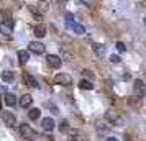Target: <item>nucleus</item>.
Returning <instances> with one entry per match:
<instances>
[{
  "instance_id": "nucleus-1",
  "label": "nucleus",
  "mask_w": 146,
  "mask_h": 141,
  "mask_svg": "<svg viewBox=\"0 0 146 141\" xmlns=\"http://www.w3.org/2000/svg\"><path fill=\"white\" fill-rule=\"evenodd\" d=\"M66 26L69 28V30H72L74 33H77V34L86 33V28L82 26V25H79V23H76L71 13H66Z\"/></svg>"
},
{
  "instance_id": "nucleus-2",
  "label": "nucleus",
  "mask_w": 146,
  "mask_h": 141,
  "mask_svg": "<svg viewBox=\"0 0 146 141\" xmlns=\"http://www.w3.org/2000/svg\"><path fill=\"white\" fill-rule=\"evenodd\" d=\"M105 117H107V120H110L112 123H117L118 126H121L123 123H125V120H123V117L120 113H117V112H113V110H108L105 113Z\"/></svg>"
},
{
  "instance_id": "nucleus-3",
  "label": "nucleus",
  "mask_w": 146,
  "mask_h": 141,
  "mask_svg": "<svg viewBox=\"0 0 146 141\" xmlns=\"http://www.w3.org/2000/svg\"><path fill=\"white\" fill-rule=\"evenodd\" d=\"M133 92H135V97H138V99H141L146 94V85L143 84V81H135Z\"/></svg>"
},
{
  "instance_id": "nucleus-4",
  "label": "nucleus",
  "mask_w": 146,
  "mask_h": 141,
  "mask_svg": "<svg viewBox=\"0 0 146 141\" xmlns=\"http://www.w3.org/2000/svg\"><path fill=\"white\" fill-rule=\"evenodd\" d=\"M28 49L35 54H43L44 53V44H43L41 41H31V43L28 44Z\"/></svg>"
},
{
  "instance_id": "nucleus-5",
  "label": "nucleus",
  "mask_w": 146,
  "mask_h": 141,
  "mask_svg": "<svg viewBox=\"0 0 146 141\" xmlns=\"http://www.w3.org/2000/svg\"><path fill=\"white\" fill-rule=\"evenodd\" d=\"M54 82L59 84V85H71L72 84V79H71V75H67V74H56Z\"/></svg>"
},
{
  "instance_id": "nucleus-6",
  "label": "nucleus",
  "mask_w": 146,
  "mask_h": 141,
  "mask_svg": "<svg viewBox=\"0 0 146 141\" xmlns=\"http://www.w3.org/2000/svg\"><path fill=\"white\" fill-rule=\"evenodd\" d=\"M2 120L5 121V125L8 126H15L17 125V118L12 112H2Z\"/></svg>"
},
{
  "instance_id": "nucleus-7",
  "label": "nucleus",
  "mask_w": 146,
  "mask_h": 141,
  "mask_svg": "<svg viewBox=\"0 0 146 141\" xmlns=\"http://www.w3.org/2000/svg\"><path fill=\"white\" fill-rule=\"evenodd\" d=\"M48 64L54 69H59L61 64H62V59H61L59 56H56V54H49L48 56Z\"/></svg>"
},
{
  "instance_id": "nucleus-8",
  "label": "nucleus",
  "mask_w": 146,
  "mask_h": 141,
  "mask_svg": "<svg viewBox=\"0 0 146 141\" xmlns=\"http://www.w3.org/2000/svg\"><path fill=\"white\" fill-rule=\"evenodd\" d=\"M23 82H25V85H28V87H31V89H36V87H38V81L35 79L33 75L25 74V72H23Z\"/></svg>"
},
{
  "instance_id": "nucleus-9",
  "label": "nucleus",
  "mask_w": 146,
  "mask_h": 141,
  "mask_svg": "<svg viewBox=\"0 0 146 141\" xmlns=\"http://www.w3.org/2000/svg\"><path fill=\"white\" fill-rule=\"evenodd\" d=\"M20 133L23 134L25 138H33V136H36V131H35V130H31V128H30V125H25V123L20 126Z\"/></svg>"
},
{
  "instance_id": "nucleus-10",
  "label": "nucleus",
  "mask_w": 146,
  "mask_h": 141,
  "mask_svg": "<svg viewBox=\"0 0 146 141\" xmlns=\"http://www.w3.org/2000/svg\"><path fill=\"white\" fill-rule=\"evenodd\" d=\"M31 103H33V97H31L30 94H23V95L20 97V105H21L23 108H28Z\"/></svg>"
},
{
  "instance_id": "nucleus-11",
  "label": "nucleus",
  "mask_w": 146,
  "mask_h": 141,
  "mask_svg": "<svg viewBox=\"0 0 146 141\" xmlns=\"http://www.w3.org/2000/svg\"><path fill=\"white\" fill-rule=\"evenodd\" d=\"M41 126H43L44 131H53V130H54L53 118H43V120H41Z\"/></svg>"
},
{
  "instance_id": "nucleus-12",
  "label": "nucleus",
  "mask_w": 146,
  "mask_h": 141,
  "mask_svg": "<svg viewBox=\"0 0 146 141\" xmlns=\"http://www.w3.org/2000/svg\"><path fill=\"white\" fill-rule=\"evenodd\" d=\"M28 59H30V53L25 51V49H20V51H18V62L23 66V64L28 62Z\"/></svg>"
},
{
  "instance_id": "nucleus-13",
  "label": "nucleus",
  "mask_w": 146,
  "mask_h": 141,
  "mask_svg": "<svg viewBox=\"0 0 146 141\" xmlns=\"http://www.w3.org/2000/svg\"><path fill=\"white\" fill-rule=\"evenodd\" d=\"M3 99H5V103H7L8 107H15V105H17V97H15L13 94H10V92H7V94H5V97H3Z\"/></svg>"
},
{
  "instance_id": "nucleus-14",
  "label": "nucleus",
  "mask_w": 146,
  "mask_h": 141,
  "mask_svg": "<svg viewBox=\"0 0 146 141\" xmlns=\"http://www.w3.org/2000/svg\"><path fill=\"white\" fill-rule=\"evenodd\" d=\"M92 49L95 51V54H97L99 58H102V56L105 54V46H104V44H100V43H94Z\"/></svg>"
},
{
  "instance_id": "nucleus-15",
  "label": "nucleus",
  "mask_w": 146,
  "mask_h": 141,
  "mask_svg": "<svg viewBox=\"0 0 146 141\" xmlns=\"http://www.w3.org/2000/svg\"><path fill=\"white\" fill-rule=\"evenodd\" d=\"M35 34H36L38 38H43V36L46 34V26H44L43 23H40V25H36V26H35Z\"/></svg>"
},
{
  "instance_id": "nucleus-16",
  "label": "nucleus",
  "mask_w": 146,
  "mask_h": 141,
  "mask_svg": "<svg viewBox=\"0 0 146 141\" xmlns=\"http://www.w3.org/2000/svg\"><path fill=\"white\" fill-rule=\"evenodd\" d=\"M92 82L90 81H86V79H84V81H80L79 82V89H82V90H92Z\"/></svg>"
},
{
  "instance_id": "nucleus-17",
  "label": "nucleus",
  "mask_w": 146,
  "mask_h": 141,
  "mask_svg": "<svg viewBox=\"0 0 146 141\" xmlns=\"http://www.w3.org/2000/svg\"><path fill=\"white\" fill-rule=\"evenodd\" d=\"M13 72H12V71H3V72H2V79H3V82H12L13 81Z\"/></svg>"
},
{
  "instance_id": "nucleus-18",
  "label": "nucleus",
  "mask_w": 146,
  "mask_h": 141,
  "mask_svg": "<svg viewBox=\"0 0 146 141\" xmlns=\"http://www.w3.org/2000/svg\"><path fill=\"white\" fill-rule=\"evenodd\" d=\"M40 110H38V108H31V110H30V112H28V118H30V120H38V118H40Z\"/></svg>"
},
{
  "instance_id": "nucleus-19",
  "label": "nucleus",
  "mask_w": 146,
  "mask_h": 141,
  "mask_svg": "<svg viewBox=\"0 0 146 141\" xmlns=\"http://www.w3.org/2000/svg\"><path fill=\"white\" fill-rule=\"evenodd\" d=\"M28 10L35 15V18H36V20H43V15L40 13V10H36V7H35V5H28Z\"/></svg>"
},
{
  "instance_id": "nucleus-20",
  "label": "nucleus",
  "mask_w": 146,
  "mask_h": 141,
  "mask_svg": "<svg viewBox=\"0 0 146 141\" xmlns=\"http://www.w3.org/2000/svg\"><path fill=\"white\" fill-rule=\"evenodd\" d=\"M0 31H2L3 34H7V36H8V34L12 33V28L8 26V25H5V23H0Z\"/></svg>"
},
{
  "instance_id": "nucleus-21",
  "label": "nucleus",
  "mask_w": 146,
  "mask_h": 141,
  "mask_svg": "<svg viewBox=\"0 0 146 141\" xmlns=\"http://www.w3.org/2000/svg\"><path fill=\"white\" fill-rule=\"evenodd\" d=\"M67 128H69V123H67V120H62V121L59 123V130L62 131V133H64V131H66Z\"/></svg>"
},
{
  "instance_id": "nucleus-22",
  "label": "nucleus",
  "mask_w": 146,
  "mask_h": 141,
  "mask_svg": "<svg viewBox=\"0 0 146 141\" xmlns=\"http://www.w3.org/2000/svg\"><path fill=\"white\" fill-rule=\"evenodd\" d=\"M105 125V123H104ZM108 128L110 126H102V121H97V130H99V133H102V131H108Z\"/></svg>"
},
{
  "instance_id": "nucleus-23",
  "label": "nucleus",
  "mask_w": 146,
  "mask_h": 141,
  "mask_svg": "<svg viewBox=\"0 0 146 141\" xmlns=\"http://www.w3.org/2000/svg\"><path fill=\"white\" fill-rule=\"evenodd\" d=\"M110 61H112L113 64H118L121 59H120V56H117V54H112V56H110Z\"/></svg>"
},
{
  "instance_id": "nucleus-24",
  "label": "nucleus",
  "mask_w": 146,
  "mask_h": 141,
  "mask_svg": "<svg viewBox=\"0 0 146 141\" xmlns=\"http://www.w3.org/2000/svg\"><path fill=\"white\" fill-rule=\"evenodd\" d=\"M115 46H117V49H118V51H121V53H123V51L126 49V48H125V44H123L121 41H117V44H115Z\"/></svg>"
},
{
  "instance_id": "nucleus-25",
  "label": "nucleus",
  "mask_w": 146,
  "mask_h": 141,
  "mask_svg": "<svg viewBox=\"0 0 146 141\" xmlns=\"http://www.w3.org/2000/svg\"><path fill=\"white\" fill-rule=\"evenodd\" d=\"M82 74L86 75V77H89V79H90V81H92L94 77H95V75H94L92 72H90V71H84V72H82Z\"/></svg>"
},
{
  "instance_id": "nucleus-26",
  "label": "nucleus",
  "mask_w": 146,
  "mask_h": 141,
  "mask_svg": "<svg viewBox=\"0 0 146 141\" xmlns=\"http://www.w3.org/2000/svg\"><path fill=\"white\" fill-rule=\"evenodd\" d=\"M107 141H118L117 138H107Z\"/></svg>"
},
{
  "instance_id": "nucleus-27",
  "label": "nucleus",
  "mask_w": 146,
  "mask_h": 141,
  "mask_svg": "<svg viewBox=\"0 0 146 141\" xmlns=\"http://www.w3.org/2000/svg\"><path fill=\"white\" fill-rule=\"evenodd\" d=\"M143 21H145V25H146V17H145V20H143Z\"/></svg>"
},
{
  "instance_id": "nucleus-28",
  "label": "nucleus",
  "mask_w": 146,
  "mask_h": 141,
  "mask_svg": "<svg viewBox=\"0 0 146 141\" xmlns=\"http://www.w3.org/2000/svg\"><path fill=\"white\" fill-rule=\"evenodd\" d=\"M126 141H131V140H130V138H126Z\"/></svg>"
},
{
  "instance_id": "nucleus-29",
  "label": "nucleus",
  "mask_w": 146,
  "mask_h": 141,
  "mask_svg": "<svg viewBox=\"0 0 146 141\" xmlns=\"http://www.w3.org/2000/svg\"><path fill=\"white\" fill-rule=\"evenodd\" d=\"M0 107H2V100H0Z\"/></svg>"
},
{
  "instance_id": "nucleus-30",
  "label": "nucleus",
  "mask_w": 146,
  "mask_h": 141,
  "mask_svg": "<svg viewBox=\"0 0 146 141\" xmlns=\"http://www.w3.org/2000/svg\"><path fill=\"white\" fill-rule=\"evenodd\" d=\"M30 141H31V140H30Z\"/></svg>"
}]
</instances>
